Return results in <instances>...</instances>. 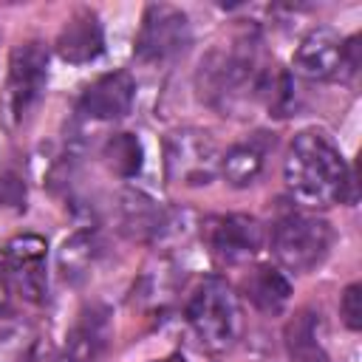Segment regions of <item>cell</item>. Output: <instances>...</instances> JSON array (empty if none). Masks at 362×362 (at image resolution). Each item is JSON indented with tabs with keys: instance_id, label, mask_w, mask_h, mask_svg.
<instances>
[{
	"instance_id": "5",
	"label": "cell",
	"mask_w": 362,
	"mask_h": 362,
	"mask_svg": "<svg viewBox=\"0 0 362 362\" xmlns=\"http://www.w3.org/2000/svg\"><path fill=\"white\" fill-rule=\"evenodd\" d=\"M48 82V48L40 40H25L11 48L8 76L3 88V124L17 130L40 102Z\"/></svg>"
},
{
	"instance_id": "17",
	"label": "cell",
	"mask_w": 362,
	"mask_h": 362,
	"mask_svg": "<svg viewBox=\"0 0 362 362\" xmlns=\"http://www.w3.org/2000/svg\"><path fill=\"white\" fill-rule=\"evenodd\" d=\"M99 252H102V243H99L96 232L93 229H76L71 238H65V243L59 249V257H57L62 277L68 283H79L82 277H88Z\"/></svg>"
},
{
	"instance_id": "3",
	"label": "cell",
	"mask_w": 362,
	"mask_h": 362,
	"mask_svg": "<svg viewBox=\"0 0 362 362\" xmlns=\"http://www.w3.org/2000/svg\"><path fill=\"white\" fill-rule=\"evenodd\" d=\"M187 322L209 351H229L243 331V314L232 286L218 274L204 277L187 303Z\"/></svg>"
},
{
	"instance_id": "15",
	"label": "cell",
	"mask_w": 362,
	"mask_h": 362,
	"mask_svg": "<svg viewBox=\"0 0 362 362\" xmlns=\"http://www.w3.org/2000/svg\"><path fill=\"white\" fill-rule=\"evenodd\" d=\"M274 147V139H269V133H255L249 141H240L235 147L226 150V156H221L218 173L226 178L229 187H252L263 167H266V153Z\"/></svg>"
},
{
	"instance_id": "8",
	"label": "cell",
	"mask_w": 362,
	"mask_h": 362,
	"mask_svg": "<svg viewBox=\"0 0 362 362\" xmlns=\"http://www.w3.org/2000/svg\"><path fill=\"white\" fill-rule=\"evenodd\" d=\"M164 164H167V178L173 184H187V187L209 184L221 164L218 144L206 130L198 127L175 130L167 136Z\"/></svg>"
},
{
	"instance_id": "6",
	"label": "cell",
	"mask_w": 362,
	"mask_h": 362,
	"mask_svg": "<svg viewBox=\"0 0 362 362\" xmlns=\"http://www.w3.org/2000/svg\"><path fill=\"white\" fill-rule=\"evenodd\" d=\"M294 71L314 82H337L348 79L359 68V37H339L334 28H311L297 51H294Z\"/></svg>"
},
{
	"instance_id": "7",
	"label": "cell",
	"mask_w": 362,
	"mask_h": 362,
	"mask_svg": "<svg viewBox=\"0 0 362 362\" xmlns=\"http://www.w3.org/2000/svg\"><path fill=\"white\" fill-rule=\"evenodd\" d=\"M192 40L187 14L173 3H150L133 42V57L144 65H164L187 51Z\"/></svg>"
},
{
	"instance_id": "21",
	"label": "cell",
	"mask_w": 362,
	"mask_h": 362,
	"mask_svg": "<svg viewBox=\"0 0 362 362\" xmlns=\"http://www.w3.org/2000/svg\"><path fill=\"white\" fill-rule=\"evenodd\" d=\"M8 297H11V286H8V277H6V266H3V257H0V311H6V305H8Z\"/></svg>"
},
{
	"instance_id": "12",
	"label": "cell",
	"mask_w": 362,
	"mask_h": 362,
	"mask_svg": "<svg viewBox=\"0 0 362 362\" xmlns=\"http://www.w3.org/2000/svg\"><path fill=\"white\" fill-rule=\"evenodd\" d=\"M113 337L110 311L105 305H85L65 337L59 362H99Z\"/></svg>"
},
{
	"instance_id": "22",
	"label": "cell",
	"mask_w": 362,
	"mask_h": 362,
	"mask_svg": "<svg viewBox=\"0 0 362 362\" xmlns=\"http://www.w3.org/2000/svg\"><path fill=\"white\" fill-rule=\"evenodd\" d=\"M156 362H187V356H184V354H170V356H164V359H156Z\"/></svg>"
},
{
	"instance_id": "23",
	"label": "cell",
	"mask_w": 362,
	"mask_h": 362,
	"mask_svg": "<svg viewBox=\"0 0 362 362\" xmlns=\"http://www.w3.org/2000/svg\"><path fill=\"white\" fill-rule=\"evenodd\" d=\"M320 362H328V359H320Z\"/></svg>"
},
{
	"instance_id": "14",
	"label": "cell",
	"mask_w": 362,
	"mask_h": 362,
	"mask_svg": "<svg viewBox=\"0 0 362 362\" xmlns=\"http://www.w3.org/2000/svg\"><path fill=\"white\" fill-rule=\"evenodd\" d=\"M119 221L133 240H158L173 226L170 212L156 198L133 187L124 189L119 198Z\"/></svg>"
},
{
	"instance_id": "9",
	"label": "cell",
	"mask_w": 362,
	"mask_h": 362,
	"mask_svg": "<svg viewBox=\"0 0 362 362\" xmlns=\"http://www.w3.org/2000/svg\"><path fill=\"white\" fill-rule=\"evenodd\" d=\"M201 238L209 255L221 266H240L260 252L266 232L257 218L229 212V215H209L201 223Z\"/></svg>"
},
{
	"instance_id": "1",
	"label": "cell",
	"mask_w": 362,
	"mask_h": 362,
	"mask_svg": "<svg viewBox=\"0 0 362 362\" xmlns=\"http://www.w3.org/2000/svg\"><path fill=\"white\" fill-rule=\"evenodd\" d=\"M283 181L291 198L303 206L354 204L356 184L339 147L317 127L300 130L283 161Z\"/></svg>"
},
{
	"instance_id": "16",
	"label": "cell",
	"mask_w": 362,
	"mask_h": 362,
	"mask_svg": "<svg viewBox=\"0 0 362 362\" xmlns=\"http://www.w3.org/2000/svg\"><path fill=\"white\" fill-rule=\"evenodd\" d=\"M243 297L263 314H280L288 300H291V283L288 277L280 272V266L263 263L255 266L246 277H243Z\"/></svg>"
},
{
	"instance_id": "20",
	"label": "cell",
	"mask_w": 362,
	"mask_h": 362,
	"mask_svg": "<svg viewBox=\"0 0 362 362\" xmlns=\"http://www.w3.org/2000/svg\"><path fill=\"white\" fill-rule=\"evenodd\" d=\"M339 314H342V322H345L351 331H359V328H362V286H359V283H351V286L342 291Z\"/></svg>"
},
{
	"instance_id": "2",
	"label": "cell",
	"mask_w": 362,
	"mask_h": 362,
	"mask_svg": "<svg viewBox=\"0 0 362 362\" xmlns=\"http://www.w3.org/2000/svg\"><path fill=\"white\" fill-rule=\"evenodd\" d=\"M272 62L274 59L263 54L255 34H243L226 48H212L201 59L195 74L201 102L221 110L223 116L235 113L249 102H257L260 79Z\"/></svg>"
},
{
	"instance_id": "10",
	"label": "cell",
	"mask_w": 362,
	"mask_h": 362,
	"mask_svg": "<svg viewBox=\"0 0 362 362\" xmlns=\"http://www.w3.org/2000/svg\"><path fill=\"white\" fill-rule=\"evenodd\" d=\"M3 266H6V277L11 291H17L25 303H45V291H48V274H45V257H48V243L42 235L34 232H23L14 235L6 249L0 252Z\"/></svg>"
},
{
	"instance_id": "18",
	"label": "cell",
	"mask_w": 362,
	"mask_h": 362,
	"mask_svg": "<svg viewBox=\"0 0 362 362\" xmlns=\"http://www.w3.org/2000/svg\"><path fill=\"white\" fill-rule=\"evenodd\" d=\"M320 314L303 308L288 325H286V348L294 362H320L328 359L322 342H320Z\"/></svg>"
},
{
	"instance_id": "4",
	"label": "cell",
	"mask_w": 362,
	"mask_h": 362,
	"mask_svg": "<svg viewBox=\"0 0 362 362\" xmlns=\"http://www.w3.org/2000/svg\"><path fill=\"white\" fill-rule=\"evenodd\" d=\"M331 226L328 221L288 209L272 223V252L274 260L294 274L314 272L331 249Z\"/></svg>"
},
{
	"instance_id": "19",
	"label": "cell",
	"mask_w": 362,
	"mask_h": 362,
	"mask_svg": "<svg viewBox=\"0 0 362 362\" xmlns=\"http://www.w3.org/2000/svg\"><path fill=\"white\" fill-rule=\"evenodd\" d=\"M102 158L110 167V173H116L119 178H136L144 164V147L136 133L122 130V133L107 136L102 147Z\"/></svg>"
},
{
	"instance_id": "11",
	"label": "cell",
	"mask_w": 362,
	"mask_h": 362,
	"mask_svg": "<svg viewBox=\"0 0 362 362\" xmlns=\"http://www.w3.org/2000/svg\"><path fill=\"white\" fill-rule=\"evenodd\" d=\"M136 102V79L127 71H110L93 79L79 96V113L96 122H113L130 113Z\"/></svg>"
},
{
	"instance_id": "13",
	"label": "cell",
	"mask_w": 362,
	"mask_h": 362,
	"mask_svg": "<svg viewBox=\"0 0 362 362\" xmlns=\"http://www.w3.org/2000/svg\"><path fill=\"white\" fill-rule=\"evenodd\" d=\"M59 59L71 62V65H85L93 62L96 57H102L105 51V31L99 23V14L93 8H76L68 14V20L62 23L57 42H54Z\"/></svg>"
}]
</instances>
